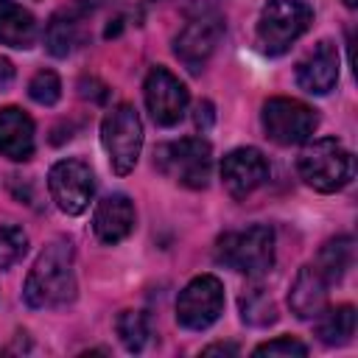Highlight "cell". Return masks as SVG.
Returning <instances> with one entry per match:
<instances>
[{
	"instance_id": "obj_23",
	"label": "cell",
	"mask_w": 358,
	"mask_h": 358,
	"mask_svg": "<svg viewBox=\"0 0 358 358\" xmlns=\"http://www.w3.org/2000/svg\"><path fill=\"white\" fill-rule=\"evenodd\" d=\"M28 252V235L17 224H0V268H11Z\"/></svg>"
},
{
	"instance_id": "obj_10",
	"label": "cell",
	"mask_w": 358,
	"mask_h": 358,
	"mask_svg": "<svg viewBox=\"0 0 358 358\" xmlns=\"http://www.w3.org/2000/svg\"><path fill=\"white\" fill-rule=\"evenodd\" d=\"M48 187L56 207L67 215H81L95 193V176L81 159H59L48 173Z\"/></svg>"
},
{
	"instance_id": "obj_6",
	"label": "cell",
	"mask_w": 358,
	"mask_h": 358,
	"mask_svg": "<svg viewBox=\"0 0 358 358\" xmlns=\"http://www.w3.org/2000/svg\"><path fill=\"white\" fill-rule=\"evenodd\" d=\"M101 143L117 176H126L129 171H134L143 148V123L131 103H117L106 112L101 123Z\"/></svg>"
},
{
	"instance_id": "obj_16",
	"label": "cell",
	"mask_w": 358,
	"mask_h": 358,
	"mask_svg": "<svg viewBox=\"0 0 358 358\" xmlns=\"http://www.w3.org/2000/svg\"><path fill=\"white\" fill-rule=\"evenodd\" d=\"M34 154V120L20 106L0 109V157L25 162Z\"/></svg>"
},
{
	"instance_id": "obj_20",
	"label": "cell",
	"mask_w": 358,
	"mask_h": 358,
	"mask_svg": "<svg viewBox=\"0 0 358 358\" xmlns=\"http://www.w3.org/2000/svg\"><path fill=\"white\" fill-rule=\"evenodd\" d=\"M355 333V308L352 305H336L324 308L316 316V336L327 347H341Z\"/></svg>"
},
{
	"instance_id": "obj_9",
	"label": "cell",
	"mask_w": 358,
	"mask_h": 358,
	"mask_svg": "<svg viewBox=\"0 0 358 358\" xmlns=\"http://www.w3.org/2000/svg\"><path fill=\"white\" fill-rule=\"evenodd\" d=\"M224 310V285L213 274L193 277L176 299V322L187 330H207Z\"/></svg>"
},
{
	"instance_id": "obj_30",
	"label": "cell",
	"mask_w": 358,
	"mask_h": 358,
	"mask_svg": "<svg viewBox=\"0 0 358 358\" xmlns=\"http://www.w3.org/2000/svg\"><path fill=\"white\" fill-rule=\"evenodd\" d=\"M344 6H347V8H355V6H358V0H344Z\"/></svg>"
},
{
	"instance_id": "obj_4",
	"label": "cell",
	"mask_w": 358,
	"mask_h": 358,
	"mask_svg": "<svg viewBox=\"0 0 358 358\" xmlns=\"http://www.w3.org/2000/svg\"><path fill=\"white\" fill-rule=\"evenodd\" d=\"M313 22L305 0H268L257 20V45L268 56H282Z\"/></svg>"
},
{
	"instance_id": "obj_27",
	"label": "cell",
	"mask_w": 358,
	"mask_h": 358,
	"mask_svg": "<svg viewBox=\"0 0 358 358\" xmlns=\"http://www.w3.org/2000/svg\"><path fill=\"white\" fill-rule=\"evenodd\" d=\"M193 120H196V129H199L201 134L210 131V129H213V120H215L213 103H210V101H199V103H196V115H193Z\"/></svg>"
},
{
	"instance_id": "obj_25",
	"label": "cell",
	"mask_w": 358,
	"mask_h": 358,
	"mask_svg": "<svg viewBox=\"0 0 358 358\" xmlns=\"http://www.w3.org/2000/svg\"><path fill=\"white\" fill-rule=\"evenodd\" d=\"M255 355H257V358H263V355H268V358H277V355H285V358L299 355V358H302V355H308V347H305L302 341L291 338V336H280V338H271V341L255 347Z\"/></svg>"
},
{
	"instance_id": "obj_15",
	"label": "cell",
	"mask_w": 358,
	"mask_h": 358,
	"mask_svg": "<svg viewBox=\"0 0 358 358\" xmlns=\"http://www.w3.org/2000/svg\"><path fill=\"white\" fill-rule=\"evenodd\" d=\"M288 305L296 319H316L327 308V280L316 266H302L291 282Z\"/></svg>"
},
{
	"instance_id": "obj_19",
	"label": "cell",
	"mask_w": 358,
	"mask_h": 358,
	"mask_svg": "<svg viewBox=\"0 0 358 358\" xmlns=\"http://www.w3.org/2000/svg\"><path fill=\"white\" fill-rule=\"evenodd\" d=\"M352 260H355V243L350 235H338V238H330L322 249H319V257H316V268L319 274L330 282H341L344 274L352 268Z\"/></svg>"
},
{
	"instance_id": "obj_8",
	"label": "cell",
	"mask_w": 358,
	"mask_h": 358,
	"mask_svg": "<svg viewBox=\"0 0 358 358\" xmlns=\"http://www.w3.org/2000/svg\"><path fill=\"white\" fill-rule=\"evenodd\" d=\"M263 131L277 145H299L310 140V134L319 126L316 109L296 98H268L263 103Z\"/></svg>"
},
{
	"instance_id": "obj_29",
	"label": "cell",
	"mask_w": 358,
	"mask_h": 358,
	"mask_svg": "<svg viewBox=\"0 0 358 358\" xmlns=\"http://www.w3.org/2000/svg\"><path fill=\"white\" fill-rule=\"evenodd\" d=\"M215 352L235 355V352H238V347H235V344H210V347H204V350H201V355H215Z\"/></svg>"
},
{
	"instance_id": "obj_28",
	"label": "cell",
	"mask_w": 358,
	"mask_h": 358,
	"mask_svg": "<svg viewBox=\"0 0 358 358\" xmlns=\"http://www.w3.org/2000/svg\"><path fill=\"white\" fill-rule=\"evenodd\" d=\"M11 81H14V64L8 59H0V90L11 87Z\"/></svg>"
},
{
	"instance_id": "obj_21",
	"label": "cell",
	"mask_w": 358,
	"mask_h": 358,
	"mask_svg": "<svg viewBox=\"0 0 358 358\" xmlns=\"http://www.w3.org/2000/svg\"><path fill=\"white\" fill-rule=\"evenodd\" d=\"M238 305H241V319L252 327H268L277 322V305L263 288H249Z\"/></svg>"
},
{
	"instance_id": "obj_17",
	"label": "cell",
	"mask_w": 358,
	"mask_h": 358,
	"mask_svg": "<svg viewBox=\"0 0 358 358\" xmlns=\"http://www.w3.org/2000/svg\"><path fill=\"white\" fill-rule=\"evenodd\" d=\"M84 42V14L76 8L56 11L45 28V48L50 56H70Z\"/></svg>"
},
{
	"instance_id": "obj_13",
	"label": "cell",
	"mask_w": 358,
	"mask_h": 358,
	"mask_svg": "<svg viewBox=\"0 0 358 358\" xmlns=\"http://www.w3.org/2000/svg\"><path fill=\"white\" fill-rule=\"evenodd\" d=\"M134 229V204L126 193H109L98 201L92 213V232L101 243H120Z\"/></svg>"
},
{
	"instance_id": "obj_26",
	"label": "cell",
	"mask_w": 358,
	"mask_h": 358,
	"mask_svg": "<svg viewBox=\"0 0 358 358\" xmlns=\"http://www.w3.org/2000/svg\"><path fill=\"white\" fill-rule=\"evenodd\" d=\"M78 92H81V98H92V101H106V95H109V90L98 81V78H81L78 81Z\"/></svg>"
},
{
	"instance_id": "obj_11",
	"label": "cell",
	"mask_w": 358,
	"mask_h": 358,
	"mask_svg": "<svg viewBox=\"0 0 358 358\" xmlns=\"http://www.w3.org/2000/svg\"><path fill=\"white\" fill-rule=\"evenodd\" d=\"M145 106L157 126H176L187 109V87L165 67H154L143 84Z\"/></svg>"
},
{
	"instance_id": "obj_1",
	"label": "cell",
	"mask_w": 358,
	"mask_h": 358,
	"mask_svg": "<svg viewBox=\"0 0 358 358\" xmlns=\"http://www.w3.org/2000/svg\"><path fill=\"white\" fill-rule=\"evenodd\" d=\"M76 252L67 238L50 241L34 260L22 296L31 308H64L76 299Z\"/></svg>"
},
{
	"instance_id": "obj_7",
	"label": "cell",
	"mask_w": 358,
	"mask_h": 358,
	"mask_svg": "<svg viewBox=\"0 0 358 358\" xmlns=\"http://www.w3.org/2000/svg\"><path fill=\"white\" fill-rule=\"evenodd\" d=\"M221 34H224V17L215 8H196L187 17L185 28L176 34L173 53L190 73H201L218 45Z\"/></svg>"
},
{
	"instance_id": "obj_5",
	"label": "cell",
	"mask_w": 358,
	"mask_h": 358,
	"mask_svg": "<svg viewBox=\"0 0 358 358\" xmlns=\"http://www.w3.org/2000/svg\"><path fill=\"white\" fill-rule=\"evenodd\" d=\"M154 165L171 176L173 182L190 187V190H201L210 182V171H213V148L207 140L201 137H182L173 143H162L154 151Z\"/></svg>"
},
{
	"instance_id": "obj_14",
	"label": "cell",
	"mask_w": 358,
	"mask_h": 358,
	"mask_svg": "<svg viewBox=\"0 0 358 358\" xmlns=\"http://www.w3.org/2000/svg\"><path fill=\"white\" fill-rule=\"evenodd\" d=\"M338 81V50L330 39L313 45V50L296 64V84L310 95H324Z\"/></svg>"
},
{
	"instance_id": "obj_24",
	"label": "cell",
	"mask_w": 358,
	"mask_h": 358,
	"mask_svg": "<svg viewBox=\"0 0 358 358\" xmlns=\"http://www.w3.org/2000/svg\"><path fill=\"white\" fill-rule=\"evenodd\" d=\"M28 95L39 106H53L62 98V81L53 70H36L34 78L28 81Z\"/></svg>"
},
{
	"instance_id": "obj_3",
	"label": "cell",
	"mask_w": 358,
	"mask_h": 358,
	"mask_svg": "<svg viewBox=\"0 0 358 358\" xmlns=\"http://www.w3.org/2000/svg\"><path fill=\"white\" fill-rule=\"evenodd\" d=\"M215 257L241 274H266L274 266V229L266 224H252L246 229L227 232L215 243Z\"/></svg>"
},
{
	"instance_id": "obj_22",
	"label": "cell",
	"mask_w": 358,
	"mask_h": 358,
	"mask_svg": "<svg viewBox=\"0 0 358 358\" xmlns=\"http://www.w3.org/2000/svg\"><path fill=\"white\" fill-rule=\"evenodd\" d=\"M115 330H117V338L120 344L129 350V352H140L151 336L148 330V316L143 310H123L117 319H115Z\"/></svg>"
},
{
	"instance_id": "obj_18",
	"label": "cell",
	"mask_w": 358,
	"mask_h": 358,
	"mask_svg": "<svg viewBox=\"0 0 358 358\" xmlns=\"http://www.w3.org/2000/svg\"><path fill=\"white\" fill-rule=\"evenodd\" d=\"M36 20L28 8L14 0H0V42L17 50H25L36 42Z\"/></svg>"
},
{
	"instance_id": "obj_12",
	"label": "cell",
	"mask_w": 358,
	"mask_h": 358,
	"mask_svg": "<svg viewBox=\"0 0 358 358\" xmlns=\"http://www.w3.org/2000/svg\"><path fill=\"white\" fill-rule=\"evenodd\" d=\"M266 179H268V162L252 145L229 151L221 162V182L232 199L252 196L257 187L266 185Z\"/></svg>"
},
{
	"instance_id": "obj_2",
	"label": "cell",
	"mask_w": 358,
	"mask_h": 358,
	"mask_svg": "<svg viewBox=\"0 0 358 358\" xmlns=\"http://www.w3.org/2000/svg\"><path fill=\"white\" fill-rule=\"evenodd\" d=\"M296 168L308 187L336 193L352 179V154L336 137H322L302 148Z\"/></svg>"
}]
</instances>
